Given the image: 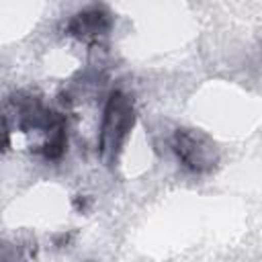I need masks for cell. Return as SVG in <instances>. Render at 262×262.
Masks as SVG:
<instances>
[{
    "mask_svg": "<svg viewBox=\"0 0 262 262\" xmlns=\"http://www.w3.org/2000/svg\"><path fill=\"white\" fill-rule=\"evenodd\" d=\"M133 123H135L133 100L121 90H115L104 104L100 133H98V154L108 166H113V162L117 160L127 135L133 129Z\"/></svg>",
    "mask_w": 262,
    "mask_h": 262,
    "instance_id": "1",
    "label": "cell"
},
{
    "mask_svg": "<svg viewBox=\"0 0 262 262\" xmlns=\"http://www.w3.org/2000/svg\"><path fill=\"white\" fill-rule=\"evenodd\" d=\"M172 149L178 162L194 174L213 172L219 164V149L215 141L201 129H176L172 135Z\"/></svg>",
    "mask_w": 262,
    "mask_h": 262,
    "instance_id": "2",
    "label": "cell"
},
{
    "mask_svg": "<svg viewBox=\"0 0 262 262\" xmlns=\"http://www.w3.org/2000/svg\"><path fill=\"white\" fill-rule=\"evenodd\" d=\"M111 27H113V14L108 12V8L92 4L82 8L68 20L66 33L84 43H96L98 39L108 35Z\"/></svg>",
    "mask_w": 262,
    "mask_h": 262,
    "instance_id": "3",
    "label": "cell"
}]
</instances>
